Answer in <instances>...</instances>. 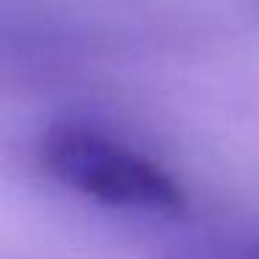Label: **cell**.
Wrapping results in <instances>:
<instances>
[{"mask_svg":"<svg viewBox=\"0 0 259 259\" xmlns=\"http://www.w3.org/2000/svg\"><path fill=\"white\" fill-rule=\"evenodd\" d=\"M42 162L56 181L106 206L156 214H179L187 206L162 164L95 125L53 123L42 140Z\"/></svg>","mask_w":259,"mask_h":259,"instance_id":"1","label":"cell"}]
</instances>
